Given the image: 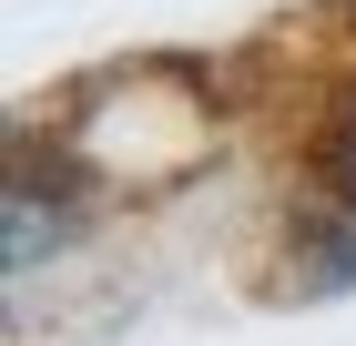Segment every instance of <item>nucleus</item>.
<instances>
[{"label":"nucleus","instance_id":"f257e3e1","mask_svg":"<svg viewBox=\"0 0 356 346\" xmlns=\"http://www.w3.org/2000/svg\"><path fill=\"white\" fill-rule=\"evenodd\" d=\"M0 224H10V244H0V255H10V275H31V265L61 244V204H41V194H31V173H10V194H0Z\"/></svg>","mask_w":356,"mask_h":346},{"label":"nucleus","instance_id":"f03ea898","mask_svg":"<svg viewBox=\"0 0 356 346\" xmlns=\"http://www.w3.org/2000/svg\"><path fill=\"white\" fill-rule=\"evenodd\" d=\"M316 204L356 214V92L336 102V123H326V133H316Z\"/></svg>","mask_w":356,"mask_h":346}]
</instances>
